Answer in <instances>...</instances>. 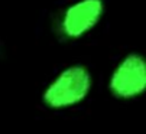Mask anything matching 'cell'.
Listing matches in <instances>:
<instances>
[{
	"mask_svg": "<svg viewBox=\"0 0 146 134\" xmlns=\"http://www.w3.org/2000/svg\"><path fill=\"white\" fill-rule=\"evenodd\" d=\"M109 92L120 101H132L146 94V55L129 52L116 65L109 77Z\"/></svg>",
	"mask_w": 146,
	"mask_h": 134,
	"instance_id": "3957f363",
	"label": "cell"
},
{
	"mask_svg": "<svg viewBox=\"0 0 146 134\" xmlns=\"http://www.w3.org/2000/svg\"><path fill=\"white\" fill-rule=\"evenodd\" d=\"M93 89V74L84 63L61 69L42 92V104L49 110H67L84 101Z\"/></svg>",
	"mask_w": 146,
	"mask_h": 134,
	"instance_id": "6da1fadb",
	"label": "cell"
},
{
	"mask_svg": "<svg viewBox=\"0 0 146 134\" xmlns=\"http://www.w3.org/2000/svg\"><path fill=\"white\" fill-rule=\"evenodd\" d=\"M104 15V0H71L58 12L54 20V32L64 42L80 40L101 23Z\"/></svg>",
	"mask_w": 146,
	"mask_h": 134,
	"instance_id": "7a4b0ae2",
	"label": "cell"
}]
</instances>
